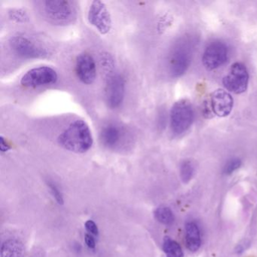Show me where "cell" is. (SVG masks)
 I'll return each mask as SVG.
<instances>
[{
	"label": "cell",
	"mask_w": 257,
	"mask_h": 257,
	"mask_svg": "<svg viewBox=\"0 0 257 257\" xmlns=\"http://www.w3.org/2000/svg\"><path fill=\"white\" fill-rule=\"evenodd\" d=\"M60 145L76 153H85L93 145V137L91 129L83 120H76L58 137Z\"/></svg>",
	"instance_id": "cell-1"
},
{
	"label": "cell",
	"mask_w": 257,
	"mask_h": 257,
	"mask_svg": "<svg viewBox=\"0 0 257 257\" xmlns=\"http://www.w3.org/2000/svg\"><path fill=\"white\" fill-rule=\"evenodd\" d=\"M193 46L189 40L179 43L171 52L168 60V68L174 78L183 76L190 65Z\"/></svg>",
	"instance_id": "cell-2"
},
{
	"label": "cell",
	"mask_w": 257,
	"mask_h": 257,
	"mask_svg": "<svg viewBox=\"0 0 257 257\" xmlns=\"http://www.w3.org/2000/svg\"><path fill=\"white\" fill-rule=\"evenodd\" d=\"M193 120V108L188 100H180L174 103L170 118L173 133L177 135L184 133L192 125Z\"/></svg>",
	"instance_id": "cell-3"
},
{
	"label": "cell",
	"mask_w": 257,
	"mask_h": 257,
	"mask_svg": "<svg viewBox=\"0 0 257 257\" xmlns=\"http://www.w3.org/2000/svg\"><path fill=\"white\" fill-rule=\"evenodd\" d=\"M47 18L57 25H67L74 19L76 10L73 3L66 0H49L44 3Z\"/></svg>",
	"instance_id": "cell-4"
},
{
	"label": "cell",
	"mask_w": 257,
	"mask_h": 257,
	"mask_svg": "<svg viewBox=\"0 0 257 257\" xmlns=\"http://www.w3.org/2000/svg\"><path fill=\"white\" fill-rule=\"evenodd\" d=\"M128 138L127 129L118 123H108L100 132V142L103 147L109 150H118L124 147Z\"/></svg>",
	"instance_id": "cell-5"
},
{
	"label": "cell",
	"mask_w": 257,
	"mask_h": 257,
	"mask_svg": "<svg viewBox=\"0 0 257 257\" xmlns=\"http://www.w3.org/2000/svg\"><path fill=\"white\" fill-rule=\"evenodd\" d=\"M10 45L13 52L22 58L36 59L46 58L48 55L46 49L25 36L18 35L12 37Z\"/></svg>",
	"instance_id": "cell-6"
},
{
	"label": "cell",
	"mask_w": 257,
	"mask_h": 257,
	"mask_svg": "<svg viewBox=\"0 0 257 257\" xmlns=\"http://www.w3.org/2000/svg\"><path fill=\"white\" fill-rule=\"evenodd\" d=\"M58 80V73L53 68L47 66L36 67L27 72L21 79V84L26 88L50 85Z\"/></svg>",
	"instance_id": "cell-7"
},
{
	"label": "cell",
	"mask_w": 257,
	"mask_h": 257,
	"mask_svg": "<svg viewBox=\"0 0 257 257\" xmlns=\"http://www.w3.org/2000/svg\"><path fill=\"white\" fill-rule=\"evenodd\" d=\"M125 94V81L118 73L106 76L105 97L106 103L111 109H116L122 104Z\"/></svg>",
	"instance_id": "cell-8"
},
{
	"label": "cell",
	"mask_w": 257,
	"mask_h": 257,
	"mask_svg": "<svg viewBox=\"0 0 257 257\" xmlns=\"http://www.w3.org/2000/svg\"><path fill=\"white\" fill-rule=\"evenodd\" d=\"M224 86L230 92L242 94L246 91L249 82V74L241 63H234L230 67L228 74L223 78Z\"/></svg>",
	"instance_id": "cell-9"
},
{
	"label": "cell",
	"mask_w": 257,
	"mask_h": 257,
	"mask_svg": "<svg viewBox=\"0 0 257 257\" xmlns=\"http://www.w3.org/2000/svg\"><path fill=\"white\" fill-rule=\"evenodd\" d=\"M88 19L89 23L103 35L107 34L112 28L110 13L102 1L96 0L91 3L88 10Z\"/></svg>",
	"instance_id": "cell-10"
},
{
	"label": "cell",
	"mask_w": 257,
	"mask_h": 257,
	"mask_svg": "<svg viewBox=\"0 0 257 257\" xmlns=\"http://www.w3.org/2000/svg\"><path fill=\"white\" fill-rule=\"evenodd\" d=\"M228 54V48L223 43L213 42L206 48L203 54V64L208 70H216L226 62Z\"/></svg>",
	"instance_id": "cell-11"
},
{
	"label": "cell",
	"mask_w": 257,
	"mask_h": 257,
	"mask_svg": "<svg viewBox=\"0 0 257 257\" xmlns=\"http://www.w3.org/2000/svg\"><path fill=\"white\" fill-rule=\"evenodd\" d=\"M76 72L78 78L82 83L85 85L92 84L97 76V69L94 58L88 53L79 55L76 59Z\"/></svg>",
	"instance_id": "cell-12"
},
{
	"label": "cell",
	"mask_w": 257,
	"mask_h": 257,
	"mask_svg": "<svg viewBox=\"0 0 257 257\" xmlns=\"http://www.w3.org/2000/svg\"><path fill=\"white\" fill-rule=\"evenodd\" d=\"M234 100L228 91L217 89L212 93L210 97V106L215 115L225 117L232 110Z\"/></svg>",
	"instance_id": "cell-13"
},
{
	"label": "cell",
	"mask_w": 257,
	"mask_h": 257,
	"mask_svg": "<svg viewBox=\"0 0 257 257\" xmlns=\"http://www.w3.org/2000/svg\"><path fill=\"white\" fill-rule=\"evenodd\" d=\"M186 245L191 252H196L201 244L200 230L196 223L189 222L186 224Z\"/></svg>",
	"instance_id": "cell-14"
},
{
	"label": "cell",
	"mask_w": 257,
	"mask_h": 257,
	"mask_svg": "<svg viewBox=\"0 0 257 257\" xmlns=\"http://www.w3.org/2000/svg\"><path fill=\"white\" fill-rule=\"evenodd\" d=\"M25 253V246L21 240L10 239L3 243L1 248L2 257H24Z\"/></svg>",
	"instance_id": "cell-15"
},
{
	"label": "cell",
	"mask_w": 257,
	"mask_h": 257,
	"mask_svg": "<svg viewBox=\"0 0 257 257\" xmlns=\"http://www.w3.org/2000/svg\"><path fill=\"white\" fill-rule=\"evenodd\" d=\"M163 250L166 254V257H184L180 245L170 237L164 238Z\"/></svg>",
	"instance_id": "cell-16"
},
{
	"label": "cell",
	"mask_w": 257,
	"mask_h": 257,
	"mask_svg": "<svg viewBox=\"0 0 257 257\" xmlns=\"http://www.w3.org/2000/svg\"><path fill=\"white\" fill-rule=\"evenodd\" d=\"M155 217L161 223L164 225H170L174 223V215L172 210L169 207L162 206L158 207L155 211Z\"/></svg>",
	"instance_id": "cell-17"
},
{
	"label": "cell",
	"mask_w": 257,
	"mask_h": 257,
	"mask_svg": "<svg viewBox=\"0 0 257 257\" xmlns=\"http://www.w3.org/2000/svg\"><path fill=\"white\" fill-rule=\"evenodd\" d=\"M194 174V166L190 161H184L180 166V177L183 183H187Z\"/></svg>",
	"instance_id": "cell-18"
},
{
	"label": "cell",
	"mask_w": 257,
	"mask_h": 257,
	"mask_svg": "<svg viewBox=\"0 0 257 257\" xmlns=\"http://www.w3.org/2000/svg\"><path fill=\"white\" fill-rule=\"evenodd\" d=\"M241 160L237 158H234V159H230L229 161L227 162L223 168V173L226 175L232 174L236 170L238 169L241 165Z\"/></svg>",
	"instance_id": "cell-19"
},
{
	"label": "cell",
	"mask_w": 257,
	"mask_h": 257,
	"mask_svg": "<svg viewBox=\"0 0 257 257\" xmlns=\"http://www.w3.org/2000/svg\"><path fill=\"white\" fill-rule=\"evenodd\" d=\"M10 19L16 22H25L28 19V15L23 10H12L10 13Z\"/></svg>",
	"instance_id": "cell-20"
},
{
	"label": "cell",
	"mask_w": 257,
	"mask_h": 257,
	"mask_svg": "<svg viewBox=\"0 0 257 257\" xmlns=\"http://www.w3.org/2000/svg\"><path fill=\"white\" fill-rule=\"evenodd\" d=\"M47 183L54 198H55V200L58 201V204H62L63 203H64V199H63L62 194L60 192L58 186H57L56 185H55V183H54L52 181H49Z\"/></svg>",
	"instance_id": "cell-21"
},
{
	"label": "cell",
	"mask_w": 257,
	"mask_h": 257,
	"mask_svg": "<svg viewBox=\"0 0 257 257\" xmlns=\"http://www.w3.org/2000/svg\"><path fill=\"white\" fill-rule=\"evenodd\" d=\"M85 228L91 234H95V235L98 234V228H97L95 222H93L92 220H88L85 222Z\"/></svg>",
	"instance_id": "cell-22"
},
{
	"label": "cell",
	"mask_w": 257,
	"mask_h": 257,
	"mask_svg": "<svg viewBox=\"0 0 257 257\" xmlns=\"http://www.w3.org/2000/svg\"><path fill=\"white\" fill-rule=\"evenodd\" d=\"M85 243L88 245V247L93 248L95 247V240H94V237L89 234H85Z\"/></svg>",
	"instance_id": "cell-23"
},
{
	"label": "cell",
	"mask_w": 257,
	"mask_h": 257,
	"mask_svg": "<svg viewBox=\"0 0 257 257\" xmlns=\"http://www.w3.org/2000/svg\"><path fill=\"white\" fill-rule=\"evenodd\" d=\"M1 150L2 152H7L10 150V146L7 144V141H5L4 138H1Z\"/></svg>",
	"instance_id": "cell-24"
}]
</instances>
